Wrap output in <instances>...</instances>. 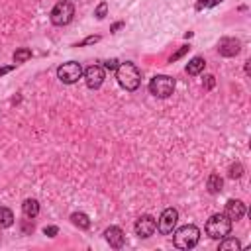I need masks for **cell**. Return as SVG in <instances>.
Returning a JSON list of instances; mask_svg holds the SVG:
<instances>
[{
	"label": "cell",
	"mask_w": 251,
	"mask_h": 251,
	"mask_svg": "<svg viewBox=\"0 0 251 251\" xmlns=\"http://www.w3.org/2000/svg\"><path fill=\"white\" fill-rule=\"evenodd\" d=\"M116 78H118V82H120L122 88H126V90H135V88L139 86V82H141V73H139V69H137L133 63L126 61V63H120V65H118V69H116Z\"/></svg>",
	"instance_id": "1"
},
{
	"label": "cell",
	"mask_w": 251,
	"mask_h": 251,
	"mask_svg": "<svg viewBox=\"0 0 251 251\" xmlns=\"http://www.w3.org/2000/svg\"><path fill=\"white\" fill-rule=\"evenodd\" d=\"M231 231V220L226 214H214L206 222V233L212 239H224Z\"/></svg>",
	"instance_id": "2"
},
{
	"label": "cell",
	"mask_w": 251,
	"mask_h": 251,
	"mask_svg": "<svg viewBox=\"0 0 251 251\" xmlns=\"http://www.w3.org/2000/svg\"><path fill=\"white\" fill-rule=\"evenodd\" d=\"M198 239H200V229L192 224H186L173 233V243L178 249H192L198 243Z\"/></svg>",
	"instance_id": "3"
},
{
	"label": "cell",
	"mask_w": 251,
	"mask_h": 251,
	"mask_svg": "<svg viewBox=\"0 0 251 251\" xmlns=\"http://www.w3.org/2000/svg\"><path fill=\"white\" fill-rule=\"evenodd\" d=\"M149 92L157 98H169L175 92V78L169 75H157L149 80Z\"/></svg>",
	"instance_id": "4"
},
{
	"label": "cell",
	"mask_w": 251,
	"mask_h": 251,
	"mask_svg": "<svg viewBox=\"0 0 251 251\" xmlns=\"http://www.w3.org/2000/svg\"><path fill=\"white\" fill-rule=\"evenodd\" d=\"M73 16H75V6L69 0H61L53 6L49 18H51L53 25H67V24H71Z\"/></svg>",
	"instance_id": "5"
},
{
	"label": "cell",
	"mask_w": 251,
	"mask_h": 251,
	"mask_svg": "<svg viewBox=\"0 0 251 251\" xmlns=\"http://www.w3.org/2000/svg\"><path fill=\"white\" fill-rule=\"evenodd\" d=\"M57 76H59V80L65 82V84H75V82L82 76V67H80V63H76V61L63 63V65L57 69Z\"/></svg>",
	"instance_id": "6"
},
{
	"label": "cell",
	"mask_w": 251,
	"mask_h": 251,
	"mask_svg": "<svg viewBox=\"0 0 251 251\" xmlns=\"http://www.w3.org/2000/svg\"><path fill=\"white\" fill-rule=\"evenodd\" d=\"M176 222H178V212H176L175 208H165V210L161 212L159 220H157V229H159L161 233H173Z\"/></svg>",
	"instance_id": "7"
},
{
	"label": "cell",
	"mask_w": 251,
	"mask_h": 251,
	"mask_svg": "<svg viewBox=\"0 0 251 251\" xmlns=\"http://www.w3.org/2000/svg\"><path fill=\"white\" fill-rule=\"evenodd\" d=\"M155 229H157V220L153 216H149V214H143L135 222V233L139 237H151L155 233Z\"/></svg>",
	"instance_id": "8"
},
{
	"label": "cell",
	"mask_w": 251,
	"mask_h": 251,
	"mask_svg": "<svg viewBox=\"0 0 251 251\" xmlns=\"http://www.w3.org/2000/svg\"><path fill=\"white\" fill-rule=\"evenodd\" d=\"M84 82L88 88H98L104 82V69L98 65H90L84 71Z\"/></svg>",
	"instance_id": "9"
},
{
	"label": "cell",
	"mask_w": 251,
	"mask_h": 251,
	"mask_svg": "<svg viewBox=\"0 0 251 251\" xmlns=\"http://www.w3.org/2000/svg\"><path fill=\"white\" fill-rule=\"evenodd\" d=\"M239 39H235V37H224L220 43H218V51H220V55H224V57H233V55H237L239 53Z\"/></svg>",
	"instance_id": "10"
},
{
	"label": "cell",
	"mask_w": 251,
	"mask_h": 251,
	"mask_svg": "<svg viewBox=\"0 0 251 251\" xmlns=\"http://www.w3.org/2000/svg\"><path fill=\"white\" fill-rule=\"evenodd\" d=\"M104 237H106L108 245L114 247V249H120V247L124 245V241H126V235H124V231H122L118 226H110V227L104 231Z\"/></svg>",
	"instance_id": "11"
},
{
	"label": "cell",
	"mask_w": 251,
	"mask_h": 251,
	"mask_svg": "<svg viewBox=\"0 0 251 251\" xmlns=\"http://www.w3.org/2000/svg\"><path fill=\"white\" fill-rule=\"evenodd\" d=\"M229 220H241L245 216V204L241 200H227L226 202V212H224Z\"/></svg>",
	"instance_id": "12"
},
{
	"label": "cell",
	"mask_w": 251,
	"mask_h": 251,
	"mask_svg": "<svg viewBox=\"0 0 251 251\" xmlns=\"http://www.w3.org/2000/svg\"><path fill=\"white\" fill-rule=\"evenodd\" d=\"M22 212L25 218H35L39 214V202L35 198H25L22 204Z\"/></svg>",
	"instance_id": "13"
},
{
	"label": "cell",
	"mask_w": 251,
	"mask_h": 251,
	"mask_svg": "<svg viewBox=\"0 0 251 251\" xmlns=\"http://www.w3.org/2000/svg\"><path fill=\"white\" fill-rule=\"evenodd\" d=\"M204 65H206V61H204L202 57H192V59L186 63V73H188V75H200V73L204 71Z\"/></svg>",
	"instance_id": "14"
},
{
	"label": "cell",
	"mask_w": 251,
	"mask_h": 251,
	"mask_svg": "<svg viewBox=\"0 0 251 251\" xmlns=\"http://www.w3.org/2000/svg\"><path fill=\"white\" fill-rule=\"evenodd\" d=\"M222 184H224V180H222V176L216 175V173H212V175L208 176V180H206V188H208L210 194H218V192L222 190Z\"/></svg>",
	"instance_id": "15"
},
{
	"label": "cell",
	"mask_w": 251,
	"mask_h": 251,
	"mask_svg": "<svg viewBox=\"0 0 251 251\" xmlns=\"http://www.w3.org/2000/svg\"><path fill=\"white\" fill-rule=\"evenodd\" d=\"M71 222H73L76 227H80V229H88V227H90V220H88V216L82 214V212L71 214Z\"/></svg>",
	"instance_id": "16"
},
{
	"label": "cell",
	"mask_w": 251,
	"mask_h": 251,
	"mask_svg": "<svg viewBox=\"0 0 251 251\" xmlns=\"http://www.w3.org/2000/svg\"><path fill=\"white\" fill-rule=\"evenodd\" d=\"M14 224V214L10 208L0 206V227H10Z\"/></svg>",
	"instance_id": "17"
},
{
	"label": "cell",
	"mask_w": 251,
	"mask_h": 251,
	"mask_svg": "<svg viewBox=\"0 0 251 251\" xmlns=\"http://www.w3.org/2000/svg\"><path fill=\"white\" fill-rule=\"evenodd\" d=\"M220 249H224V251H227V249H233V251H237V249H241V243L235 239V237H224V239H220Z\"/></svg>",
	"instance_id": "18"
},
{
	"label": "cell",
	"mask_w": 251,
	"mask_h": 251,
	"mask_svg": "<svg viewBox=\"0 0 251 251\" xmlns=\"http://www.w3.org/2000/svg\"><path fill=\"white\" fill-rule=\"evenodd\" d=\"M31 57V51L27 49V47H22V49H18L16 53H14V63H24V61H27Z\"/></svg>",
	"instance_id": "19"
},
{
	"label": "cell",
	"mask_w": 251,
	"mask_h": 251,
	"mask_svg": "<svg viewBox=\"0 0 251 251\" xmlns=\"http://www.w3.org/2000/svg\"><path fill=\"white\" fill-rule=\"evenodd\" d=\"M106 12H108V4H106V2H100V4L96 6V10H94V16H96V20H104Z\"/></svg>",
	"instance_id": "20"
},
{
	"label": "cell",
	"mask_w": 251,
	"mask_h": 251,
	"mask_svg": "<svg viewBox=\"0 0 251 251\" xmlns=\"http://www.w3.org/2000/svg\"><path fill=\"white\" fill-rule=\"evenodd\" d=\"M222 0H200L198 4H196V10H202V8H212V6H216V4H220Z\"/></svg>",
	"instance_id": "21"
},
{
	"label": "cell",
	"mask_w": 251,
	"mask_h": 251,
	"mask_svg": "<svg viewBox=\"0 0 251 251\" xmlns=\"http://www.w3.org/2000/svg\"><path fill=\"white\" fill-rule=\"evenodd\" d=\"M241 171H243V169H241L239 163H237V165H231V167H229V176H231V178H239V176H241Z\"/></svg>",
	"instance_id": "22"
},
{
	"label": "cell",
	"mask_w": 251,
	"mask_h": 251,
	"mask_svg": "<svg viewBox=\"0 0 251 251\" xmlns=\"http://www.w3.org/2000/svg\"><path fill=\"white\" fill-rule=\"evenodd\" d=\"M100 37L98 35H90V37H86V39H82V41H78L76 43V47H84V45H90V43H96Z\"/></svg>",
	"instance_id": "23"
},
{
	"label": "cell",
	"mask_w": 251,
	"mask_h": 251,
	"mask_svg": "<svg viewBox=\"0 0 251 251\" xmlns=\"http://www.w3.org/2000/svg\"><path fill=\"white\" fill-rule=\"evenodd\" d=\"M188 49H190V47H188V45H184V47H180V49H178V51H176V53H175V55H173V57H171V59H169V61H171V63H173V61H176V59H180V57H182V55H184V53H186V51H188Z\"/></svg>",
	"instance_id": "24"
},
{
	"label": "cell",
	"mask_w": 251,
	"mask_h": 251,
	"mask_svg": "<svg viewBox=\"0 0 251 251\" xmlns=\"http://www.w3.org/2000/svg\"><path fill=\"white\" fill-rule=\"evenodd\" d=\"M43 231H45V235H47V237H55L59 229H57V226H47Z\"/></svg>",
	"instance_id": "25"
},
{
	"label": "cell",
	"mask_w": 251,
	"mask_h": 251,
	"mask_svg": "<svg viewBox=\"0 0 251 251\" xmlns=\"http://www.w3.org/2000/svg\"><path fill=\"white\" fill-rule=\"evenodd\" d=\"M118 65H120V63H118L116 59H110V61H106V63H104V67H106L108 71H116V69H118Z\"/></svg>",
	"instance_id": "26"
},
{
	"label": "cell",
	"mask_w": 251,
	"mask_h": 251,
	"mask_svg": "<svg viewBox=\"0 0 251 251\" xmlns=\"http://www.w3.org/2000/svg\"><path fill=\"white\" fill-rule=\"evenodd\" d=\"M212 84H214V76L208 75V76H206V88H212Z\"/></svg>",
	"instance_id": "27"
},
{
	"label": "cell",
	"mask_w": 251,
	"mask_h": 251,
	"mask_svg": "<svg viewBox=\"0 0 251 251\" xmlns=\"http://www.w3.org/2000/svg\"><path fill=\"white\" fill-rule=\"evenodd\" d=\"M12 69H14V65H10V67H2V69H0V76H2V75H6V73H10Z\"/></svg>",
	"instance_id": "28"
},
{
	"label": "cell",
	"mask_w": 251,
	"mask_h": 251,
	"mask_svg": "<svg viewBox=\"0 0 251 251\" xmlns=\"http://www.w3.org/2000/svg\"><path fill=\"white\" fill-rule=\"evenodd\" d=\"M120 27H122V22H118V24H114V25H112V31H116V29H120Z\"/></svg>",
	"instance_id": "29"
}]
</instances>
